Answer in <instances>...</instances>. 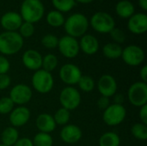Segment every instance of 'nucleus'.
I'll list each match as a JSON object with an SVG mask.
<instances>
[{
  "instance_id": "nucleus-1",
  "label": "nucleus",
  "mask_w": 147,
  "mask_h": 146,
  "mask_svg": "<svg viewBox=\"0 0 147 146\" xmlns=\"http://www.w3.org/2000/svg\"><path fill=\"white\" fill-rule=\"evenodd\" d=\"M23 43V38L18 32L5 31L0 34V52L3 56L16 54L22 50Z\"/></svg>"
},
{
  "instance_id": "nucleus-2",
  "label": "nucleus",
  "mask_w": 147,
  "mask_h": 146,
  "mask_svg": "<svg viewBox=\"0 0 147 146\" xmlns=\"http://www.w3.org/2000/svg\"><path fill=\"white\" fill-rule=\"evenodd\" d=\"M89 26L90 23L88 18L81 13L72 14L65 20L64 23L66 34L76 39L81 38L83 35L86 34Z\"/></svg>"
},
{
  "instance_id": "nucleus-3",
  "label": "nucleus",
  "mask_w": 147,
  "mask_h": 146,
  "mask_svg": "<svg viewBox=\"0 0 147 146\" xmlns=\"http://www.w3.org/2000/svg\"><path fill=\"white\" fill-rule=\"evenodd\" d=\"M20 11L22 21L34 24L42 19L45 8L40 0H24Z\"/></svg>"
},
{
  "instance_id": "nucleus-4",
  "label": "nucleus",
  "mask_w": 147,
  "mask_h": 146,
  "mask_svg": "<svg viewBox=\"0 0 147 146\" xmlns=\"http://www.w3.org/2000/svg\"><path fill=\"white\" fill-rule=\"evenodd\" d=\"M31 83L36 92L45 95L52 91L54 86V78L51 72L40 69L33 74Z\"/></svg>"
},
{
  "instance_id": "nucleus-5",
  "label": "nucleus",
  "mask_w": 147,
  "mask_h": 146,
  "mask_svg": "<svg viewBox=\"0 0 147 146\" xmlns=\"http://www.w3.org/2000/svg\"><path fill=\"white\" fill-rule=\"evenodd\" d=\"M89 23L99 34H109L115 28V22L113 16L104 11L95 13Z\"/></svg>"
},
{
  "instance_id": "nucleus-6",
  "label": "nucleus",
  "mask_w": 147,
  "mask_h": 146,
  "mask_svg": "<svg viewBox=\"0 0 147 146\" xmlns=\"http://www.w3.org/2000/svg\"><path fill=\"white\" fill-rule=\"evenodd\" d=\"M127 117V109L123 105L110 104L102 113V120L109 126L121 125Z\"/></svg>"
},
{
  "instance_id": "nucleus-7",
  "label": "nucleus",
  "mask_w": 147,
  "mask_h": 146,
  "mask_svg": "<svg viewBox=\"0 0 147 146\" xmlns=\"http://www.w3.org/2000/svg\"><path fill=\"white\" fill-rule=\"evenodd\" d=\"M127 99L136 108H141L147 103V83L142 81L134 83L128 89Z\"/></svg>"
},
{
  "instance_id": "nucleus-8",
  "label": "nucleus",
  "mask_w": 147,
  "mask_h": 146,
  "mask_svg": "<svg viewBox=\"0 0 147 146\" xmlns=\"http://www.w3.org/2000/svg\"><path fill=\"white\" fill-rule=\"evenodd\" d=\"M81 94L74 86H66L60 91L59 102L61 108L69 111L75 110L81 103Z\"/></svg>"
},
{
  "instance_id": "nucleus-9",
  "label": "nucleus",
  "mask_w": 147,
  "mask_h": 146,
  "mask_svg": "<svg viewBox=\"0 0 147 146\" xmlns=\"http://www.w3.org/2000/svg\"><path fill=\"white\" fill-rule=\"evenodd\" d=\"M121 58L126 65L136 67L143 64L146 55L144 50L140 46L137 45H129L125 48H122Z\"/></svg>"
},
{
  "instance_id": "nucleus-10",
  "label": "nucleus",
  "mask_w": 147,
  "mask_h": 146,
  "mask_svg": "<svg viewBox=\"0 0 147 146\" xmlns=\"http://www.w3.org/2000/svg\"><path fill=\"white\" fill-rule=\"evenodd\" d=\"M58 48L59 52L66 59H75L80 52L78 40L67 34L59 39Z\"/></svg>"
},
{
  "instance_id": "nucleus-11",
  "label": "nucleus",
  "mask_w": 147,
  "mask_h": 146,
  "mask_svg": "<svg viewBox=\"0 0 147 146\" xmlns=\"http://www.w3.org/2000/svg\"><path fill=\"white\" fill-rule=\"evenodd\" d=\"M60 80L67 86H74L78 84L80 77H82V71L80 68L74 64H65L61 66L59 71Z\"/></svg>"
},
{
  "instance_id": "nucleus-12",
  "label": "nucleus",
  "mask_w": 147,
  "mask_h": 146,
  "mask_svg": "<svg viewBox=\"0 0 147 146\" xmlns=\"http://www.w3.org/2000/svg\"><path fill=\"white\" fill-rule=\"evenodd\" d=\"M33 96L32 89L24 83L16 84L9 91V98L12 100L14 104L18 106H24L28 103Z\"/></svg>"
},
{
  "instance_id": "nucleus-13",
  "label": "nucleus",
  "mask_w": 147,
  "mask_h": 146,
  "mask_svg": "<svg viewBox=\"0 0 147 146\" xmlns=\"http://www.w3.org/2000/svg\"><path fill=\"white\" fill-rule=\"evenodd\" d=\"M96 85L97 87L98 92L101 94V96H105L108 98L113 97L118 89L117 82L110 74H104L101 76Z\"/></svg>"
},
{
  "instance_id": "nucleus-14",
  "label": "nucleus",
  "mask_w": 147,
  "mask_h": 146,
  "mask_svg": "<svg viewBox=\"0 0 147 146\" xmlns=\"http://www.w3.org/2000/svg\"><path fill=\"white\" fill-rule=\"evenodd\" d=\"M31 116L30 110L25 106H18L14 108V109L9 114V122L13 127H22L25 126Z\"/></svg>"
},
{
  "instance_id": "nucleus-15",
  "label": "nucleus",
  "mask_w": 147,
  "mask_h": 146,
  "mask_svg": "<svg viewBox=\"0 0 147 146\" xmlns=\"http://www.w3.org/2000/svg\"><path fill=\"white\" fill-rule=\"evenodd\" d=\"M61 140L68 145L77 144L83 137L82 130L74 124H67L63 126L59 133Z\"/></svg>"
},
{
  "instance_id": "nucleus-16",
  "label": "nucleus",
  "mask_w": 147,
  "mask_h": 146,
  "mask_svg": "<svg viewBox=\"0 0 147 146\" xmlns=\"http://www.w3.org/2000/svg\"><path fill=\"white\" fill-rule=\"evenodd\" d=\"M42 55L34 49H28L25 51L22 57V62L23 65L30 71H36L41 69Z\"/></svg>"
},
{
  "instance_id": "nucleus-17",
  "label": "nucleus",
  "mask_w": 147,
  "mask_h": 146,
  "mask_svg": "<svg viewBox=\"0 0 147 146\" xmlns=\"http://www.w3.org/2000/svg\"><path fill=\"white\" fill-rule=\"evenodd\" d=\"M22 22L23 21L21 15L14 11L6 12L0 19V24L2 28L5 29V31L9 32H16Z\"/></svg>"
},
{
  "instance_id": "nucleus-18",
  "label": "nucleus",
  "mask_w": 147,
  "mask_h": 146,
  "mask_svg": "<svg viewBox=\"0 0 147 146\" xmlns=\"http://www.w3.org/2000/svg\"><path fill=\"white\" fill-rule=\"evenodd\" d=\"M128 30L134 34H143L147 31V15L144 13L134 14L128 18Z\"/></svg>"
},
{
  "instance_id": "nucleus-19",
  "label": "nucleus",
  "mask_w": 147,
  "mask_h": 146,
  "mask_svg": "<svg viewBox=\"0 0 147 146\" xmlns=\"http://www.w3.org/2000/svg\"><path fill=\"white\" fill-rule=\"evenodd\" d=\"M79 48L86 55H94L99 50V41L92 34H84L80 38Z\"/></svg>"
},
{
  "instance_id": "nucleus-20",
  "label": "nucleus",
  "mask_w": 147,
  "mask_h": 146,
  "mask_svg": "<svg viewBox=\"0 0 147 146\" xmlns=\"http://www.w3.org/2000/svg\"><path fill=\"white\" fill-rule=\"evenodd\" d=\"M35 126L40 133H52L56 129V123L53 116L49 114H40L37 116L35 120Z\"/></svg>"
},
{
  "instance_id": "nucleus-21",
  "label": "nucleus",
  "mask_w": 147,
  "mask_h": 146,
  "mask_svg": "<svg viewBox=\"0 0 147 146\" xmlns=\"http://www.w3.org/2000/svg\"><path fill=\"white\" fill-rule=\"evenodd\" d=\"M135 11V8L132 2L128 0H121L115 6V12L118 16L123 19L130 18Z\"/></svg>"
},
{
  "instance_id": "nucleus-22",
  "label": "nucleus",
  "mask_w": 147,
  "mask_h": 146,
  "mask_svg": "<svg viewBox=\"0 0 147 146\" xmlns=\"http://www.w3.org/2000/svg\"><path fill=\"white\" fill-rule=\"evenodd\" d=\"M19 139V133L16 127L8 126L1 133V144L6 146H13Z\"/></svg>"
},
{
  "instance_id": "nucleus-23",
  "label": "nucleus",
  "mask_w": 147,
  "mask_h": 146,
  "mask_svg": "<svg viewBox=\"0 0 147 146\" xmlns=\"http://www.w3.org/2000/svg\"><path fill=\"white\" fill-rule=\"evenodd\" d=\"M122 52V47L115 42H109L103 46L102 54L105 58L109 59H120Z\"/></svg>"
},
{
  "instance_id": "nucleus-24",
  "label": "nucleus",
  "mask_w": 147,
  "mask_h": 146,
  "mask_svg": "<svg viewBox=\"0 0 147 146\" xmlns=\"http://www.w3.org/2000/svg\"><path fill=\"white\" fill-rule=\"evenodd\" d=\"M99 146H120L121 138L114 132L104 133L99 139Z\"/></svg>"
},
{
  "instance_id": "nucleus-25",
  "label": "nucleus",
  "mask_w": 147,
  "mask_h": 146,
  "mask_svg": "<svg viewBox=\"0 0 147 146\" xmlns=\"http://www.w3.org/2000/svg\"><path fill=\"white\" fill-rule=\"evenodd\" d=\"M59 65V59L57 56L53 53H47L44 57H42V64H41V69L48 71L53 72L56 70Z\"/></svg>"
},
{
  "instance_id": "nucleus-26",
  "label": "nucleus",
  "mask_w": 147,
  "mask_h": 146,
  "mask_svg": "<svg viewBox=\"0 0 147 146\" xmlns=\"http://www.w3.org/2000/svg\"><path fill=\"white\" fill-rule=\"evenodd\" d=\"M47 22L48 25L53 28H59L65 23V17L63 14L58 10H52L47 13L46 17Z\"/></svg>"
},
{
  "instance_id": "nucleus-27",
  "label": "nucleus",
  "mask_w": 147,
  "mask_h": 146,
  "mask_svg": "<svg viewBox=\"0 0 147 146\" xmlns=\"http://www.w3.org/2000/svg\"><path fill=\"white\" fill-rule=\"evenodd\" d=\"M78 85L81 91L84 93H90L94 90L96 87V82L90 76L82 75L78 83Z\"/></svg>"
},
{
  "instance_id": "nucleus-28",
  "label": "nucleus",
  "mask_w": 147,
  "mask_h": 146,
  "mask_svg": "<svg viewBox=\"0 0 147 146\" xmlns=\"http://www.w3.org/2000/svg\"><path fill=\"white\" fill-rule=\"evenodd\" d=\"M53 119H54V121L57 126H64L67 125L68 122L70 121L71 111H69L64 108H60L55 112V114L53 115Z\"/></svg>"
},
{
  "instance_id": "nucleus-29",
  "label": "nucleus",
  "mask_w": 147,
  "mask_h": 146,
  "mask_svg": "<svg viewBox=\"0 0 147 146\" xmlns=\"http://www.w3.org/2000/svg\"><path fill=\"white\" fill-rule=\"evenodd\" d=\"M132 135L140 141H146L147 139V125L141 122L135 123L131 127Z\"/></svg>"
},
{
  "instance_id": "nucleus-30",
  "label": "nucleus",
  "mask_w": 147,
  "mask_h": 146,
  "mask_svg": "<svg viewBox=\"0 0 147 146\" xmlns=\"http://www.w3.org/2000/svg\"><path fill=\"white\" fill-rule=\"evenodd\" d=\"M34 146H53V139L49 133H38L34 135L33 140Z\"/></svg>"
},
{
  "instance_id": "nucleus-31",
  "label": "nucleus",
  "mask_w": 147,
  "mask_h": 146,
  "mask_svg": "<svg viewBox=\"0 0 147 146\" xmlns=\"http://www.w3.org/2000/svg\"><path fill=\"white\" fill-rule=\"evenodd\" d=\"M52 3L56 10L61 13L71 11L76 5L75 0H52Z\"/></svg>"
},
{
  "instance_id": "nucleus-32",
  "label": "nucleus",
  "mask_w": 147,
  "mask_h": 146,
  "mask_svg": "<svg viewBox=\"0 0 147 146\" xmlns=\"http://www.w3.org/2000/svg\"><path fill=\"white\" fill-rule=\"evenodd\" d=\"M58 44H59V38L54 34H47L41 38V45L47 49L50 50L55 49L58 47Z\"/></svg>"
},
{
  "instance_id": "nucleus-33",
  "label": "nucleus",
  "mask_w": 147,
  "mask_h": 146,
  "mask_svg": "<svg viewBox=\"0 0 147 146\" xmlns=\"http://www.w3.org/2000/svg\"><path fill=\"white\" fill-rule=\"evenodd\" d=\"M14 102L9 96H3L0 98V114H9L14 109Z\"/></svg>"
},
{
  "instance_id": "nucleus-34",
  "label": "nucleus",
  "mask_w": 147,
  "mask_h": 146,
  "mask_svg": "<svg viewBox=\"0 0 147 146\" xmlns=\"http://www.w3.org/2000/svg\"><path fill=\"white\" fill-rule=\"evenodd\" d=\"M18 30H19V32H18L19 34L22 38H29L34 33V26L33 23L23 22Z\"/></svg>"
},
{
  "instance_id": "nucleus-35",
  "label": "nucleus",
  "mask_w": 147,
  "mask_h": 146,
  "mask_svg": "<svg viewBox=\"0 0 147 146\" xmlns=\"http://www.w3.org/2000/svg\"><path fill=\"white\" fill-rule=\"evenodd\" d=\"M110 37L112 38V40L115 41V43L116 44H122L125 42L126 40V34L124 33V31L121 28H115L110 33Z\"/></svg>"
},
{
  "instance_id": "nucleus-36",
  "label": "nucleus",
  "mask_w": 147,
  "mask_h": 146,
  "mask_svg": "<svg viewBox=\"0 0 147 146\" xmlns=\"http://www.w3.org/2000/svg\"><path fill=\"white\" fill-rule=\"evenodd\" d=\"M9 69H10V63L9 59L3 55H0V75L8 74Z\"/></svg>"
},
{
  "instance_id": "nucleus-37",
  "label": "nucleus",
  "mask_w": 147,
  "mask_h": 146,
  "mask_svg": "<svg viewBox=\"0 0 147 146\" xmlns=\"http://www.w3.org/2000/svg\"><path fill=\"white\" fill-rule=\"evenodd\" d=\"M10 83H11V79L8 74L0 75V90H4L8 89Z\"/></svg>"
},
{
  "instance_id": "nucleus-38",
  "label": "nucleus",
  "mask_w": 147,
  "mask_h": 146,
  "mask_svg": "<svg viewBox=\"0 0 147 146\" xmlns=\"http://www.w3.org/2000/svg\"><path fill=\"white\" fill-rule=\"evenodd\" d=\"M110 104H111L110 103V98H108L105 96H101L100 98H98V100L96 102L97 107L102 110H105Z\"/></svg>"
},
{
  "instance_id": "nucleus-39",
  "label": "nucleus",
  "mask_w": 147,
  "mask_h": 146,
  "mask_svg": "<svg viewBox=\"0 0 147 146\" xmlns=\"http://www.w3.org/2000/svg\"><path fill=\"white\" fill-rule=\"evenodd\" d=\"M139 116L140 119V122L145 125H147V104L140 108Z\"/></svg>"
},
{
  "instance_id": "nucleus-40",
  "label": "nucleus",
  "mask_w": 147,
  "mask_h": 146,
  "mask_svg": "<svg viewBox=\"0 0 147 146\" xmlns=\"http://www.w3.org/2000/svg\"><path fill=\"white\" fill-rule=\"evenodd\" d=\"M13 146H34L33 142L28 138H19V139L16 142Z\"/></svg>"
},
{
  "instance_id": "nucleus-41",
  "label": "nucleus",
  "mask_w": 147,
  "mask_h": 146,
  "mask_svg": "<svg viewBox=\"0 0 147 146\" xmlns=\"http://www.w3.org/2000/svg\"><path fill=\"white\" fill-rule=\"evenodd\" d=\"M114 103L115 104H119V105H123L125 102V96L122 94H115L114 96Z\"/></svg>"
},
{
  "instance_id": "nucleus-42",
  "label": "nucleus",
  "mask_w": 147,
  "mask_h": 146,
  "mask_svg": "<svg viewBox=\"0 0 147 146\" xmlns=\"http://www.w3.org/2000/svg\"><path fill=\"white\" fill-rule=\"evenodd\" d=\"M140 81L144 82V83H147V65H143L140 68Z\"/></svg>"
},
{
  "instance_id": "nucleus-43",
  "label": "nucleus",
  "mask_w": 147,
  "mask_h": 146,
  "mask_svg": "<svg viewBox=\"0 0 147 146\" xmlns=\"http://www.w3.org/2000/svg\"><path fill=\"white\" fill-rule=\"evenodd\" d=\"M139 5L143 10L147 9V0H139Z\"/></svg>"
},
{
  "instance_id": "nucleus-44",
  "label": "nucleus",
  "mask_w": 147,
  "mask_h": 146,
  "mask_svg": "<svg viewBox=\"0 0 147 146\" xmlns=\"http://www.w3.org/2000/svg\"><path fill=\"white\" fill-rule=\"evenodd\" d=\"M93 1H95V0H75V2L77 3H84V4H86V3H92Z\"/></svg>"
},
{
  "instance_id": "nucleus-45",
  "label": "nucleus",
  "mask_w": 147,
  "mask_h": 146,
  "mask_svg": "<svg viewBox=\"0 0 147 146\" xmlns=\"http://www.w3.org/2000/svg\"><path fill=\"white\" fill-rule=\"evenodd\" d=\"M0 146H6V145H3V144H0Z\"/></svg>"
}]
</instances>
